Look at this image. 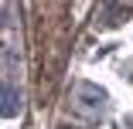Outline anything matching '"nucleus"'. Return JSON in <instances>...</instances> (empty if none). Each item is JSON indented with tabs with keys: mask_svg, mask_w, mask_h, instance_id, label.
<instances>
[{
	"mask_svg": "<svg viewBox=\"0 0 133 129\" xmlns=\"http://www.w3.org/2000/svg\"><path fill=\"white\" fill-rule=\"evenodd\" d=\"M17 112H21V92L0 85V116H17Z\"/></svg>",
	"mask_w": 133,
	"mask_h": 129,
	"instance_id": "nucleus-1",
	"label": "nucleus"
}]
</instances>
